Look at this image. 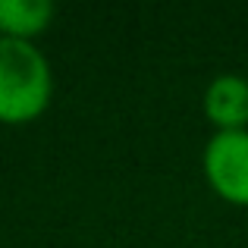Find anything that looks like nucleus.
I'll use <instances>...</instances> for the list:
<instances>
[{
    "label": "nucleus",
    "instance_id": "nucleus-1",
    "mask_svg": "<svg viewBox=\"0 0 248 248\" xmlns=\"http://www.w3.org/2000/svg\"><path fill=\"white\" fill-rule=\"evenodd\" d=\"M54 94L50 63L31 41L0 38V123H31Z\"/></svg>",
    "mask_w": 248,
    "mask_h": 248
},
{
    "label": "nucleus",
    "instance_id": "nucleus-2",
    "mask_svg": "<svg viewBox=\"0 0 248 248\" xmlns=\"http://www.w3.org/2000/svg\"><path fill=\"white\" fill-rule=\"evenodd\" d=\"M204 176L223 201L248 207V129L217 132L207 141Z\"/></svg>",
    "mask_w": 248,
    "mask_h": 248
},
{
    "label": "nucleus",
    "instance_id": "nucleus-3",
    "mask_svg": "<svg viewBox=\"0 0 248 248\" xmlns=\"http://www.w3.org/2000/svg\"><path fill=\"white\" fill-rule=\"evenodd\" d=\"M204 113L217 132H242L248 126V79L242 76H217L204 88Z\"/></svg>",
    "mask_w": 248,
    "mask_h": 248
},
{
    "label": "nucleus",
    "instance_id": "nucleus-4",
    "mask_svg": "<svg viewBox=\"0 0 248 248\" xmlns=\"http://www.w3.org/2000/svg\"><path fill=\"white\" fill-rule=\"evenodd\" d=\"M54 19L50 0H0V38L31 41Z\"/></svg>",
    "mask_w": 248,
    "mask_h": 248
}]
</instances>
